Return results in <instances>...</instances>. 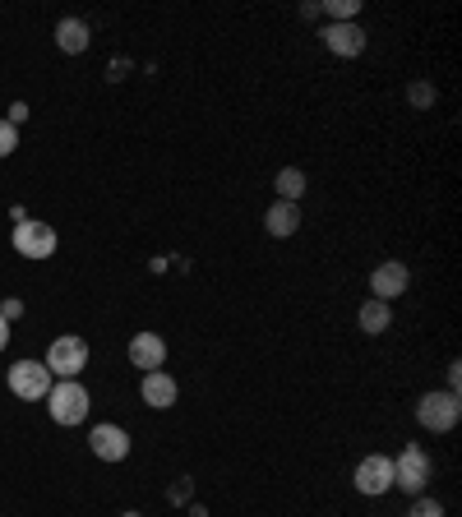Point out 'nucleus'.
I'll return each instance as SVG.
<instances>
[{
	"mask_svg": "<svg viewBox=\"0 0 462 517\" xmlns=\"http://www.w3.org/2000/svg\"><path fill=\"white\" fill-rule=\"evenodd\" d=\"M88 388L79 379H61V384H51L47 393V407H51V421L56 425H84L88 421Z\"/></svg>",
	"mask_w": 462,
	"mask_h": 517,
	"instance_id": "1",
	"label": "nucleus"
},
{
	"mask_svg": "<svg viewBox=\"0 0 462 517\" xmlns=\"http://www.w3.org/2000/svg\"><path fill=\"white\" fill-rule=\"evenodd\" d=\"M416 421L430 434H449L462 421V397L458 393H426L416 402Z\"/></svg>",
	"mask_w": 462,
	"mask_h": 517,
	"instance_id": "2",
	"label": "nucleus"
},
{
	"mask_svg": "<svg viewBox=\"0 0 462 517\" xmlns=\"http://www.w3.org/2000/svg\"><path fill=\"white\" fill-rule=\"evenodd\" d=\"M430 476H435V467H430V457H426V448L421 444H407L398 453V462H393V485H398L402 494H421L430 485Z\"/></svg>",
	"mask_w": 462,
	"mask_h": 517,
	"instance_id": "3",
	"label": "nucleus"
},
{
	"mask_svg": "<svg viewBox=\"0 0 462 517\" xmlns=\"http://www.w3.org/2000/svg\"><path fill=\"white\" fill-rule=\"evenodd\" d=\"M51 370V379H79V370L88 365V342L84 337H74V333H65V337H56L47 347V361H42Z\"/></svg>",
	"mask_w": 462,
	"mask_h": 517,
	"instance_id": "4",
	"label": "nucleus"
},
{
	"mask_svg": "<svg viewBox=\"0 0 462 517\" xmlns=\"http://www.w3.org/2000/svg\"><path fill=\"white\" fill-rule=\"evenodd\" d=\"M10 241L24 259H51V254H56V231H51L47 222H33V217H19V222H14Z\"/></svg>",
	"mask_w": 462,
	"mask_h": 517,
	"instance_id": "5",
	"label": "nucleus"
},
{
	"mask_svg": "<svg viewBox=\"0 0 462 517\" xmlns=\"http://www.w3.org/2000/svg\"><path fill=\"white\" fill-rule=\"evenodd\" d=\"M51 370L42 361H14L10 365V393L14 397H24V402H37V397H47L51 393Z\"/></svg>",
	"mask_w": 462,
	"mask_h": 517,
	"instance_id": "6",
	"label": "nucleus"
},
{
	"mask_svg": "<svg viewBox=\"0 0 462 517\" xmlns=\"http://www.w3.org/2000/svg\"><path fill=\"white\" fill-rule=\"evenodd\" d=\"M356 490L370 494V499H379V494H389L393 490V457L384 453H365L361 462H356Z\"/></svg>",
	"mask_w": 462,
	"mask_h": 517,
	"instance_id": "7",
	"label": "nucleus"
},
{
	"mask_svg": "<svg viewBox=\"0 0 462 517\" xmlns=\"http://www.w3.org/2000/svg\"><path fill=\"white\" fill-rule=\"evenodd\" d=\"M407 287H412V273H407V264H398V259H384V264L370 273V296L384 305H393Z\"/></svg>",
	"mask_w": 462,
	"mask_h": 517,
	"instance_id": "8",
	"label": "nucleus"
},
{
	"mask_svg": "<svg viewBox=\"0 0 462 517\" xmlns=\"http://www.w3.org/2000/svg\"><path fill=\"white\" fill-rule=\"evenodd\" d=\"M88 448H93V457H102V462H125V457H130V434H125L121 425H93Z\"/></svg>",
	"mask_w": 462,
	"mask_h": 517,
	"instance_id": "9",
	"label": "nucleus"
},
{
	"mask_svg": "<svg viewBox=\"0 0 462 517\" xmlns=\"http://www.w3.org/2000/svg\"><path fill=\"white\" fill-rule=\"evenodd\" d=\"M324 47L333 51V56H342V61H352V56H361L365 51V28L361 24H324Z\"/></svg>",
	"mask_w": 462,
	"mask_h": 517,
	"instance_id": "10",
	"label": "nucleus"
},
{
	"mask_svg": "<svg viewBox=\"0 0 462 517\" xmlns=\"http://www.w3.org/2000/svg\"><path fill=\"white\" fill-rule=\"evenodd\" d=\"M139 393H144V402L153 411H167V407H176L181 388H176V379H171L167 370H148L144 379H139Z\"/></svg>",
	"mask_w": 462,
	"mask_h": 517,
	"instance_id": "11",
	"label": "nucleus"
},
{
	"mask_svg": "<svg viewBox=\"0 0 462 517\" xmlns=\"http://www.w3.org/2000/svg\"><path fill=\"white\" fill-rule=\"evenodd\" d=\"M162 361H167V342H162L158 333H134L130 337V365L134 370H162Z\"/></svg>",
	"mask_w": 462,
	"mask_h": 517,
	"instance_id": "12",
	"label": "nucleus"
},
{
	"mask_svg": "<svg viewBox=\"0 0 462 517\" xmlns=\"http://www.w3.org/2000/svg\"><path fill=\"white\" fill-rule=\"evenodd\" d=\"M264 227H268V236H278V241L296 236V231H301V204H287V199H278V204L264 213Z\"/></svg>",
	"mask_w": 462,
	"mask_h": 517,
	"instance_id": "13",
	"label": "nucleus"
},
{
	"mask_svg": "<svg viewBox=\"0 0 462 517\" xmlns=\"http://www.w3.org/2000/svg\"><path fill=\"white\" fill-rule=\"evenodd\" d=\"M389 324H393V310L384 301H361V310H356V328H361L365 337H379V333H389Z\"/></svg>",
	"mask_w": 462,
	"mask_h": 517,
	"instance_id": "14",
	"label": "nucleus"
},
{
	"mask_svg": "<svg viewBox=\"0 0 462 517\" xmlns=\"http://www.w3.org/2000/svg\"><path fill=\"white\" fill-rule=\"evenodd\" d=\"M56 47H61L65 56L88 51V24L84 19H61V24H56Z\"/></svg>",
	"mask_w": 462,
	"mask_h": 517,
	"instance_id": "15",
	"label": "nucleus"
},
{
	"mask_svg": "<svg viewBox=\"0 0 462 517\" xmlns=\"http://www.w3.org/2000/svg\"><path fill=\"white\" fill-rule=\"evenodd\" d=\"M273 190H278V199H287V204H301L305 171H301V167H282L278 176H273Z\"/></svg>",
	"mask_w": 462,
	"mask_h": 517,
	"instance_id": "16",
	"label": "nucleus"
},
{
	"mask_svg": "<svg viewBox=\"0 0 462 517\" xmlns=\"http://www.w3.org/2000/svg\"><path fill=\"white\" fill-rule=\"evenodd\" d=\"M324 10H329L333 24H356V14H361V0H324Z\"/></svg>",
	"mask_w": 462,
	"mask_h": 517,
	"instance_id": "17",
	"label": "nucleus"
},
{
	"mask_svg": "<svg viewBox=\"0 0 462 517\" xmlns=\"http://www.w3.org/2000/svg\"><path fill=\"white\" fill-rule=\"evenodd\" d=\"M407 517H444V504H439V499H426V494H416V504H412Z\"/></svg>",
	"mask_w": 462,
	"mask_h": 517,
	"instance_id": "18",
	"label": "nucleus"
},
{
	"mask_svg": "<svg viewBox=\"0 0 462 517\" xmlns=\"http://www.w3.org/2000/svg\"><path fill=\"white\" fill-rule=\"evenodd\" d=\"M14 148H19V130L10 121H0V157H10Z\"/></svg>",
	"mask_w": 462,
	"mask_h": 517,
	"instance_id": "19",
	"label": "nucleus"
},
{
	"mask_svg": "<svg viewBox=\"0 0 462 517\" xmlns=\"http://www.w3.org/2000/svg\"><path fill=\"white\" fill-rule=\"evenodd\" d=\"M407 97H412V107H430V102H435V88H430V84H412V88H407Z\"/></svg>",
	"mask_w": 462,
	"mask_h": 517,
	"instance_id": "20",
	"label": "nucleus"
},
{
	"mask_svg": "<svg viewBox=\"0 0 462 517\" xmlns=\"http://www.w3.org/2000/svg\"><path fill=\"white\" fill-rule=\"evenodd\" d=\"M24 121H28V102H14V107H10V125L19 130Z\"/></svg>",
	"mask_w": 462,
	"mask_h": 517,
	"instance_id": "21",
	"label": "nucleus"
},
{
	"mask_svg": "<svg viewBox=\"0 0 462 517\" xmlns=\"http://www.w3.org/2000/svg\"><path fill=\"white\" fill-rule=\"evenodd\" d=\"M458 388H462V365L453 361L449 365V388H444V393H458Z\"/></svg>",
	"mask_w": 462,
	"mask_h": 517,
	"instance_id": "22",
	"label": "nucleus"
},
{
	"mask_svg": "<svg viewBox=\"0 0 462 517\" xmlns=\"http://www.w3.org/2000/svg\"><path fill=\"white\" fill-rule=\"evenodd\" d=\"M0 314H5V319H19V314H24V301H0Z\"/></svg>",
	"mask_w": 462,
	"mask_h": 517,
	"instance_id": "23",
	"label": "nucleus"
},
{
	"mask_svg": "<svg viewBox=\"0 0 462 517\" xmlns=\"http://www.w3.org/2000/svg\"><path fill=\"white\" fill-rule=\"evenodd\" d=\"M10 347V319H5V314H0V351Z\"/></svg>",
	"mask_w": 462,
	"mask_h": 517,
	"instance_id": "24",
	"label": "nucleus"
},
{
	"mask_svg": "<svg viewBox=\"0 0 462 517\" xmlns=\"http://www.w3.org/2000/svg\"><path fill=\"white\" fill-rule=\"evenodd\" d=\"M121 517H139V513H121Z\"/></svg>",
	"mask_w": 462,
	"mask_h": 517,
	"instance_id": "25",
	"label": "nucleus"
}]
</instances>
